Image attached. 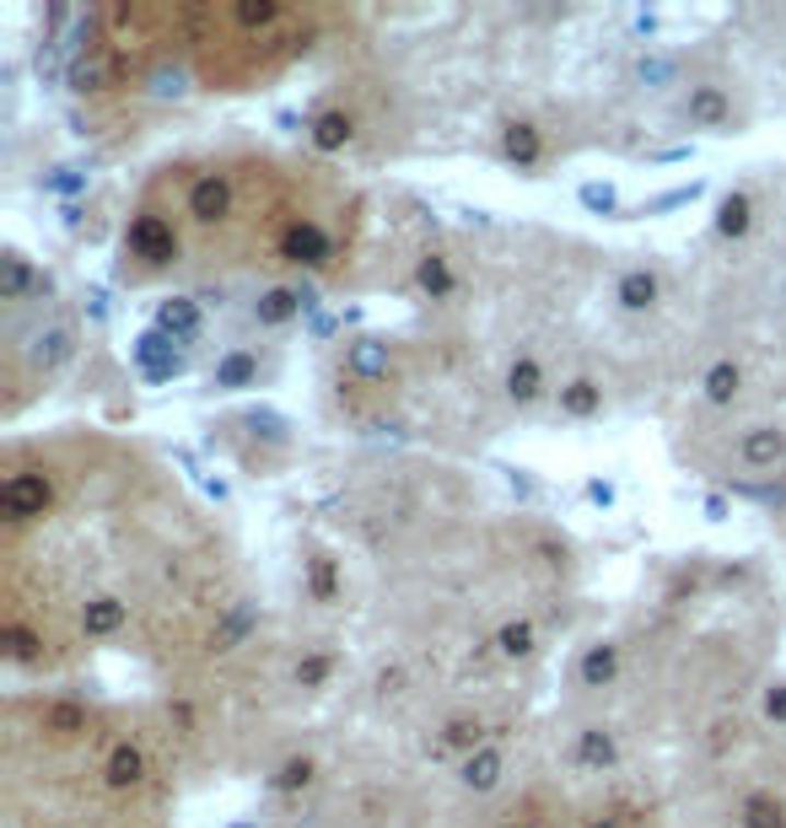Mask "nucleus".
Here are the masks:
<instances>
[{"mask_svg":"<svg viewBox=\"0 0 786 828\" xmlns=\"http://www.w3.org/2000/svg\"><path fill=\"white\" fill-rule=\"evenodd\" d=\"M49 501H55V485H49L44 468H22V474L0 479V516L5 522H33V516L49 511Z\"/></svg>","mask_w":786,"mask_h":828,"instance_id":"f257e3e1","label":"nucleus"},{"mask_svg":"<svg viewBox=\"0 0 786 828\" xmlns=\"http://www.w3.org/2000/svg\"><path fill=\"white\" fill-rule=\"evenodd\" d=\"M125 248L146 264H173L178 258V226L157 210H140L130 226H125Z\"/></svg>","mask_w":786,"mask_h":828,"instance_id":"f03ea898","label":"nucleus"},{"mask_svg":"<svg viewBox=\"0 0 786 828\" xmlns=\"http://www.w3.org/2000/svg\"><path fill=\"white\" fill-rule=\"evenodd\" d=\"M334 254H339V248H334V232H328V226H319V221H308V215H302V221H291V226L280 232V258H286V264H302V269H328V264H334Z\"/></svg>","mask_w":786,"mask_h":828,"instance_id":"7ed1b4c3","label":"nucleus"},{"mask_svg":"<svg viewBox=\"0 0 786 828\" xmlns=\"http://www.w3.org/2000/svg\"><path fill=\"white\" fill-rule=\"evenodd\" d=\"M135 372L146 377V383H173V377H184L189 372V361H184V350H173V339L167 334H140L135 339Z\"/></svg>","mask_w":786,"mask_h":828,"instance_id":"20e7f679","label":"nucleus"},{"mask_svg":"<svg viewBox=\"0 0 786 828\" xmlns=\"http://www.w3.org/2000/svg\"><path fill=\"white\" fill-rule=\"evenodd\" d=\"M184 210L195 215L199 226H216L221 215H232V178H227V173H216V167H210V173H195Z\"/></svg>","mask_w":786,"mask_h":828,"instance_id":"39448f33","label":"nucleus"},{"mask_svg":"<svg viewBox=\"0 0 786 828\" xmlns=\"http://www.w3.org/2000/svg\"><path fill=\"white\" fill-rule=\"evenodd\" d=\"M501 156L518 167V173H533L539 162H544V129L528 125V119H512V125H501Z\"/></svg>","mask_w":786,"mask_h":828,"instance_id":"423d86ee","label":"nucleus"},{"mask_svg":"<svg viewBox=\"0 0 786 828\" xmlns=\"http://www.w3.org/2000/svg\"><path fill=\"white\" fill-rule=\"evenodd\" d=\"M684 119H690L695 129H721L727 119H732V97H727V86H717V81L690 86V97H684Z\"/></svg>","mask_w":786,"mask_h":828,"instance_id":"0eeeda50","label":"nucleus"},{"mask_svg":"<svg viewBox=\"0 0 786 828\" xmlns=\"http://www.w3.org/2000/svg\"><path fill=\"white\" fill-rule=\"evenodd\" d=\"M308 307H313V302H308L297 285H269L259 302H254V323H259V328H286V323L302 318Z\"/></svg>","mask_w":786,"mask_h":828,"instance_id":"6e6552de","label":"nucleus"},{"mask_svg":"<svg viewBox=\"0 0 786 828\" xmlns=\"http://www.w3.org/2000/svg\"><path fill=\"white\" fill-rule=\"evenodd\" d=\"M657 296H662V280H657V269H647V264H636V269H625V275L614 280V302H620L625 313H652Z\"/></svg>","mask_w":786,"mask_h":828,"instance_id":"1a4fd4ad","label":"nucleus"},{"mask_svg":"<svg viewBox=\"0 0 786 828\" xmlns=\"http://www.w3.org/2000/svg\"><path fill=\"white\" fill-rule=\"evenodd\" d=\"M27 291H49V275H38L16 248L0 254V302H22Z\"/></svg>","mask_w":786,"mask_h":828,"instance_id":"9d476101","label":"nucleus"},{"mask_svg":"<svg viewBox=\"0 0 786 828\" xmlns=\"http://www.w3.org/2000/svg\"><path fill=\"white\" fill-rule=\"evenodd\" d=\"M259 383V355L254 350H227L216 366H210V387L216 393H243V387Z\"/></svg>","mask_w":786,"mask_h":828,"instance_id":"9b49d317","label":"nucleus"},{"mask_svg":"<svg viewBox=\"0 0 786 828\" xmlns=\"http://www.w3.org/2000/svg\"><path fill=\"white\" fill-rule=\"evenodd\" d=\"M614 678H620V645L614 640H592L582 651V662H577V684L582 689H609Z\"/></svg>","mask_w":786,"mask_h":828,"instance_id":"f8f14e48","label":"nucleus"},{"mask_svg":"<svg viewBox=\"0 0 786 828\" xmlns=\"http://www.w3.org/2000/svg\"><path fill=\"white\" fill-rule=\"evenodd\" d=\"M738 457H743V468H776L786 457V431H776V425L743 431V436H738Z\"/></svg>","mask_w":786,"mask_h":828,"instance_id":"ddd939ff","label":"nucleus"},{"mask_svg":"<svg viewBox=\"0 0 786 828\" xmlns=\"http://www.w3.org/2000/svg\"><path fill=\"white\" fill-rule=\"evenodd\" d=\"M130 625V608L119 603V597H92V603H81V635L86 640H108L119 635Z\"/></svg>","mask_w":786,"mask_h":828,"instance_id":"4468645a","label":"nucleus"},{"mask_svg":"<svg viewBox=\"0 0 786 828\" xmlns=\"http://www.w3.org/2000/svg\"><path fill=\"white\" fill-rule=\"evenodd\" d=\"M157 334H167L173 345H189L199 334V302H189V296H167V302H157Z\"/></svg>","mask_w":786,"mask_h":828,"instance_id":"2eb2a0df","label":"nucleus"},{"mask_svg":"<svg viewBox=\"0 0 786 828\" xmlns=\"http://www.w3.org/2000/svg\"><path fill=\"white\" fill-rule=\"evenodd\" d=\"M308 140H313V151H324V156L345 151V145L356 140V114H345V108H324V114L308 125Z\"/></svg>","mask_w":786,"mask_h":828,"instance_id":"dca6fc26","label":"nucleus"},{"mask_svg":"<svg viewBox=\"0 0 786 828\" xmlns=\"http://www.w3.org/2000/svg\"><path fill=\"white\" fill-rule=\"evenodd\" d=\"M146 748H135V743H114V754L103 759V780H108V791H135L140 780H146Z\"/></svg>","mask_w":786,"mask_h":828,"instance_id":"f3484780","label":"nucleus"},{"mask_svg":"<svg viewBox=\"0 0 786 828\" xmlns=\"http://www.w3.org/2000/svg\"><path fill=\"white\" fill-rule=\"evenodd\" d=\"M415 285H420L431 302H453V291H459L453 258H448V254H420V258H415Z\"/></svg>","mask_w":786,"mask_h":828,"instance_id":"a211bd4d","label":"nucleus"},{"mask_svg":"<svg viewBox=\"0 0 786 828\" xmlns=\"http://www.w3.org/2000/svg\"><path fill=\"white\" fill-rule=\"evenodd\" d=\"M577 765L582 769H614L620 765V737L609 732V726H582L577 732Z\"/></svg>","mask_w":786,"mask_h":828,"instance_id":"6ab92c4d","label":"nucleus"},{"mask_svg":"<svg viewBox=\"0 0 786 828\" xmlns=\"http://www.w3.org/2000/svg\"><path fill=\"white\" fill-rule=\"evenodd\" d=\"M501 774H507V754H501V748H490V743L459 765V780L469 785V791H496V785H501Z\"/></svg>","mask_w":786,"mask_h":828,"instance_id":"aec40b11","label":"nucleus"},{"mask_svg":"<svg viewBox=\"0 0 786 828\" xmlns=\"http://www.w3.org/2000/svg\"><path fill=\"white\" fill-rule=\"evenodd\" d=\"M345 366H350V377H361V383H383L393 366L389 345L383 339H356L350 350H345Z\"/></svg>","mask_w":786,"mask_h":828,"instance_id":"412c9836","label":"nucleus"},{"mask_svg":"<svg viewBox=\"0 0 786 828\" xmlns=\"http://www.w3.org/2000/svg\"><path fill=\"white\" fill-rule=\"evenodd\" d=\"M507 398H512L518 409L544 398V366H539V355H518V361L507 366Z\"/></svg>","mask_w":786,"mask_h":828,"instance_id":"4be33fe9","label":"nucleus"},{"mask_svg":"<svg viewBox=\"0 0 786 828\" xmlns=\"http://www.w3.org/2000/svg\"><path fill=\"white\" fill-rule=\"evenodd\" d=\"M555 398H560V415H566V420H598V415H603V387L592 383V377H571Z\"/></svg>","mask_w":786,"mask_h":828,"instance_id":"5701e85b","label":"nucleus"},{"mask_svg":"<svg viewBox=\"0 0 786 828\" xmlns=\"http://www.w3.org/2000/svg\"><path fill=\"white\" fill-rule=\"evenodd\" d=\"M749 226H754V199H749L743 189L721 194V205H717V237L738 243V237H749Z\"/></svg>","mask_w":786,"mask_h":828,"instance_id":"b1692460","label":"nucleus"},{"mask_svg":"<svg viewBox=\"0 0 786 828\" xmlns=\"http://www.w3.org/2000/svg\"><path fill=\"white\" fill-rule=\"evenodd\" d=\"M738 828H786V802L771 791H749L738 802Z\"/></svg>","mask_w":786,"mask_h":828,"instance_id":"393cba45","label":"nucleus"},{"mask_svg":"<svg viewBox=\"0 0 786 828\" xmlns=\"http://www.w3.org/2000/svg\"><path fill=\"white\" fill-rule=\"evenodd\" d=\"M701 393H706V404L727 409V404L743 393V366H738V361H712L706 377H701Z\"/></svg>","mask_w":786,"mask_h":828,"instance_id":"a878e982","label":"nucleus"},{"mask_svg":"<svg viewBox=\"0 0 786 828\" xmlns=\"http://www.w3.org/2000/svg\"><path fill=\"white\" fill-rule=\"evenodd\" d=\"M70 355H76V334H70L66 323H55V328H44V334L33 339V361H38L44 372H60Z\"/></svg>","mask_w":786,"mask_h":828,"instance_id":"bb28decb","label":"nucleus"},{"mask_svg":"<svg viewBox=\"0 0 786 828\" xmlns=\"http://www.w3.org/2000/svg\"><path fill=\"white\" fill-rule=\"evenodd\" d=\"M0 651H5V662H16V667H33L38 656H44V640L33 635L22 619H5L0 625Z\"/></svg>","mask_w":786,"mask_h":828,"instance_id":"cd10ccee","label":"nucleus"},{"mask_svg":"<svg viewBox=\"0 0 786 828\" xmlns=\"http://www.w3.org/2000/svg\"><path fill=\"white\" fill-rule=\"evenodd\" d=\"M485 737H490V732H485V721H479V715H453V721L442 726V748H448V754H463V759H469V754H479V748H485Z\"/></svg>","mask_w":786,"mask_h":828,"instance_id":"c85d7f7f","label":"nucleus"},{"mask_svg":"<svg viewBox=\"0 0 786 828\" xmlns=\"http://www.w3.org/2000/svg\"><path fill=\"white\" fill-rule=\"evenodd\" d=\"M313 774H319V765H313L308 754H291L286 765L269 774V791H275V796H297V791H308V785H313Z\"/></svg>","mask_w":786,"mask_h":828,"instance_id":"c756f323","label":"nucleus"},{"mask_svg":"<svg viewBox=\"0 0 786 828\" xmlns=\"http://www.w3.org/2000/svg\"><path fill=\"white\" fill-rule=\"evenodd\" d=\"M533 645H539L533 619H507V625L496 630V651H501L507 662H523V656H533Z\"/></svg>","mask_w":786,"mask_h":828,"instance_id":"7c9ffc66","label":"nucleus"},{"mask_svg":"<svg viewBox=\"0 0 786 828\" xmlns=\"http://www.w3.org/2000/svg\"><path fill=\"white\" fill-rule=\"evenodd\" d=\"M302 581H308V597H313V603H334V597H339V565H334L328 555H313V560L302 565Z\"/></svg>","mask_w":786,"mask_h":828,"instance_id":"2f4dec72","label":"nucleus"},{"mask_svg":"<svg viewBox=\"0 0 786 828\" xmlns=\"http://www.w3.org/2000/svg\"><path fill=\"white\" fill-rule=\"evenodd\" d=\"M44 726H49L55 737H76V732H86V704L49 700V704H44Z\"/></svg>","mask_w":786,"mask_h":828,"instance_id":"473e14b6","label":"nucleus"},{"mask_svg":"<svg viewBox=\"0 0 786 828\" xmlns=\"http://www.w3.org/2000/svg\"><path fill=\"white\" fill-rule=\"evenodd\" d=\"M232 16H238L243 27H275V22H286V5H275V0H243V5H232Z\"/></svg>","mask_w":786,"mask_h":828,"instance_id":"72a5a7b5","label":"nucleus"},{"mask_svg":"<svg viewBox=\"0 0 786 828\" xmlns=\"http://www.w3.org/2000/svg\"><path fill=\"white\" fill-rule=\"evenodd\" d=\"M254 619H259V614H254V608L243 603V608H238V614H232V619H227V625H221V630L210 635V651H232L238 640H243V635H248V630H254Z\"/></svg>","mask_w":786,"mask_h":828,"instance_id":"f704fd0d","label":"nucleus"},{"mask_svg":"<svg viewBox=\"0 0 786 828\" xmlns=\"http://www.w3.org/2000/svg\"><path fill=\"white\" fill-rule=\"evenodd\" d=\"M328 678H334V656H328V651H308V656L297 662V684H302V689H324Z\"/></svg>","mask_w":786,"mask_h":828,"instance_id":"c9c22d12","label":"nucleus"},{"mask_svg":"<svg viewBox=\"0 0 786 828\" xmlns=\"http://www.w3.org/2000/svg\"><path fill=\"white\" fill-rule=\"evenodd\" d=\"M582 205H588V210H603V215H609V210H614L620 199H614V189H609V184H582Z\"/></svg>","mask_w":786,"mask_h":828,"instance_id":"e433bc0d","label":"nucleus"},{"mask_svg":"<svg viewBox=\"0 0 786 828\" xmlns=\"http://www.w3.org/2000/svg\"><path fill=\"white\" fill-rule=\"evenodd\" d=\"M97 81H103V70H97V65H86V60L70 65V86H76V92H97Z\"/></svg>","mask_w":786,"mask_h":828,"instance_id":"4c0bfd02","label":"nucleus"},{"mask_svg":"<svg viewBox=\"0 0 786 828\" xmlns=\"http://www.w3.org/2000/svg\"><path fill=\"white\" fill-rule=\"evenodd\" d=\"M765 715L786 726V684H771V689H765Z\"/></svg>","mask_w":786,"mask_h":828,"instance_id":"58836bf2","label":"nucleus"},{"mask_svg":"<svg viewBox=\"0 0 786 828\" xmlns=\"http://www.w3.org/2000/svg\"><path fill=\"white\" fill-rule=\"evenodd\" d=\"M636 75H641V81H668V75H673V60H641L636 65Z\"/></svg>","mask_w":786,"mask_h":828,"instance_id":"ea45409f","label":"nucleus"},{"mask_svg":"<svg viewBox=\"0 0 786 828\" xmlns=\"http://www.w3.org/2000/svg\"><path fill=\"white\" fill-rule=\"evenodd\" d=\"M588 501H598V506H609V501H614V485H603V479H592V485H588Z\"/></svg>","mask_w":786,"mask_h":828,"instance_id":"a19ab883","label":"nucleus"},{"mask_svg":"<svg viewBox=\"0 0 786 828\" xmlns=\"http://www.w3.org/2000/svg\"><path fill=\"white\" fill-rule=\"evenodd\" d=\"M398 684H404V673H398V667L378 673V689H383V695H398Z\"/></svg>","mask_w":786,"mask_h":828,"instance_id":"79ce46f5","label":"nucleus"},{"mask_svg":"<svg viewBox=\"0 0 786 828\" xmlns=\"http://www.w3.org/2000/svg\"><path fill=\"white\" fill-rule=\"evenodd\" d=\"M588 828H631L620 813H598V818H588Z\"/></svg>","mask_w":786,"mask_h":828,"instance_id":"37998d69","label":"nucleus"}]
</instances>
